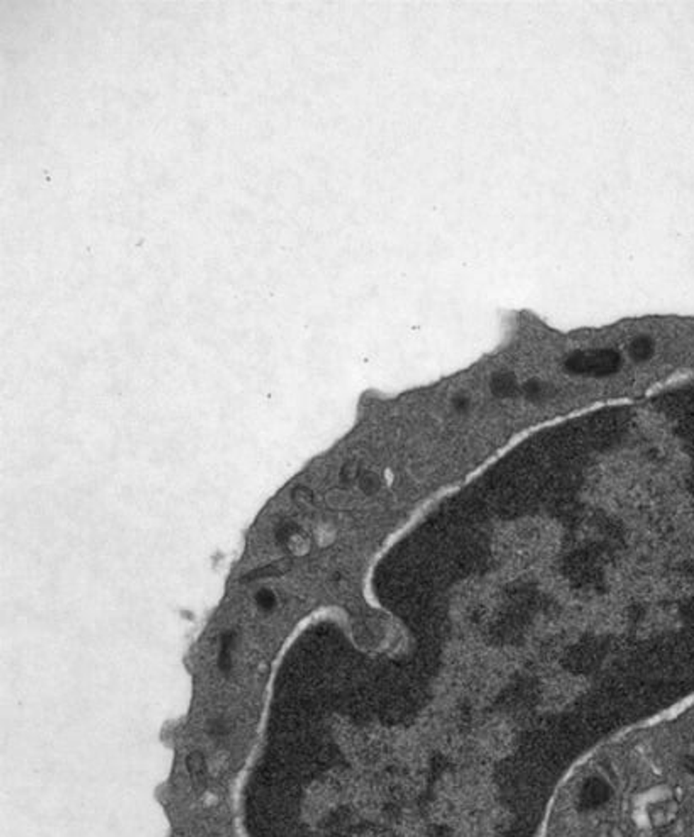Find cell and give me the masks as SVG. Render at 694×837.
I'll return each mask as SVG.
<instances>
[{"label":"cell","instance_id":"6da1fadb","mask_svg":"<svg viewBox=\"0 0 694 837\" xmlns=\"http://www.w3.org/2000/svg\"><path fill=\"white\" fill-rule=\"evenodd\" d=\"M620 366V356L611 349H591L583 353H574L567 359V368L574 373L584 375H608L617 371Z\"/></svg>","mask_w":694,"mask_h":837},{"label":"cell","instance_id":"7a4b0ae2","mask_svg":"<svg viewBox=\"0 0 694 837\" xmlns=\"http://www.w3.org/2000/svg\"><path fill=\"white\" fill-rule=\"evenodd\" d=\"M186 766H188L190 773H192L193 778L202 780L203 775H205V760H203V756L200 753L190 754L188 760H186Z\"/></svg>","mask_w":694,"mask_h":837}]
</instances>
